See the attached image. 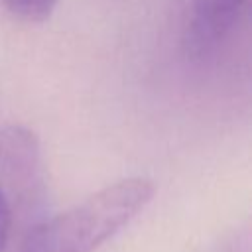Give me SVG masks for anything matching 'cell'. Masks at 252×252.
<instances>
[{
	"mask_svg": "<svg viewBox=\"0 0 252 252\" xmlns=\"http://www.w3.org/2000/svg\"><path fill=\"white\" fill-rule=\"evenodd\" d=\"M156 185L148 177L118 179L71 209L33 224L20 252H94L152 201Z\"/></svg>",
	"mask_w": 252,
	"mask_h": 252,
	"instance_id": "1",
	"label": "cell"
},
{
	"mask_svg": "<svg viewBox=\"0 0 252 252\" xmlns=\"http://www.w3.org/2000/svg\"><path fill=\"white\" fill-rule=\"evenodd\" d=\"M39 183V142L22 124L0 128V252L8 250L18 211Z\"/></svg>",
	"mask_w": 252,
	"mask_h": 252,
	"instance_id": "2",
	"label": "cell"
},
{
	"mask_svg": "<svg viewBox=\"0 0 252 252\" xmlns=\"http://www.w3.org/2000/svg\"><path fill=\"white\" fill-rule=\"evenodd\" d=\"M248 0H193L185 45L193 55L213 51L234 28Z\"/></svg>",
	"mask_w": 252,
	"mask_h": 252,
	"instance_id": "3",
	"label": "cell"
},
{
	"mask_svg": "<svg viewBox=\"0 0 252 252\" xmlns=\"http://www.w3.org/2000/svg\"><path fill=\"white\" fill-rule=\"evenodd\" d=\"M6 10L28 22H41L51 16L57 0H2Z\"/></svg>",
	"mask_w": 252,
	"mask_h": 252,
	"instance_id": "4",
	"label": "cell"
}]
</instances>
